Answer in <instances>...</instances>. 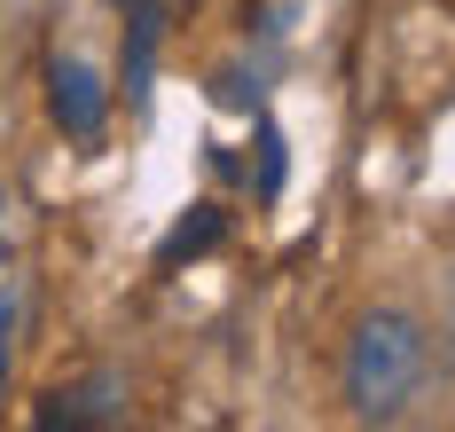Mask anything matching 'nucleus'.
Returning a JSON list of instances; mask_svg holds the SVG:
<instances>
[{
  "label": "nucleus",
  "instance_id": "nucleus-6",
  "mask_svg": "<svg viewBox=\"0 0 455 432\" xmlns=\"http://www.w3.org/2000/svg\"><path fill=\"white\" fill-rule=\"evenodd\" d=\"M16 284H0V385H8V354H16Z\"/></svg>",
  "mask_w": 455,
  "mask_h": 432
},
{
  "label": "nucleus",
  "instance_id": "nucleus-2",
  "mask_svg": "<svg viewBox=\"0 0 455 432\" xmlns=\"http://www.w3.org/2000/svg\"><path fill=\"white\" fill-rule=\"evenodd\" d=\"M47 110H55V126H63L71 142H94V134H102V118H110V95H102L94 63L63 55V63L47 71Z\"/></svg>",
  "mask_w": 455,
  "mask_h": 432
},
{
  "label": "nucleus",
  "instance_id": "nucleus-3",
  "mask_svg": "<svg viewBox=\"0 0 455 432\" xmlns=\"http://www.w3.org/2000/svg\"><path fill=\"white\" fill-rule=\"evenodd\" d=\"M220 236H228V212H220V204H188V220L157 244V260H165V268H181V260H196V252H212Z\"/></svg>",
  "mask_w": 455,
  "mask_h": 432
},
{
  "label": "nucleus",
  "instance_id": "nucleus-7",
  "mask_svg": "<svg viewBox=\"0 0 455 432\" xmlns=\"http://www.w3.org/2000/svg\"><path fill=\"white\" fill-rule=\"evenodd\" d=\"M259 189H283V142H275V126H267V134H259Z\"/></svg>",
  "mask_w": 455,
  "mask_h": 432
},
{
  "label": "nucleus",
  "instance_id": "nucleus-5",
  "mask_svg": "<svg viewBox=\"0 0 455 432\" xmlns=\"http://www.w3.org/2000/svg\"><path fill=\"white\" fill-rule=\"evenodd\" d=\"M149 55H157V8H134V55H126V95L149 102Z\"/></svg>",
  "mask_w": 455,
  "mask_h": 432
},
{
  "label": "nucleus",
  "instance_id": "nucleus-1",
  "mask_svg": "<svg viewBox=\"0 0 455 432\" xmlns=\"http://www.w3.org/2000/svg\"><path fill=\"white\" fill-rule=\"evenodd\" d=\"M424 323L409 307H377L354 323V346H346V409L362 425H393L424 385Z\"/></svg>",
  "mask_w": 455,
  "mask_h": 432
},
{
  "label": "nucleus",
  "instance_id": "nucleus-4",
  "mask_svg": "<svg viewBox=\"0 0 455 432\" xmlns=\"http://www.w3.org/2000/svg\"><path fill=\"white\" fill-rule=\"evenodd\" d=\"M102 417H118V378H94L79 393H55V409H47V425H102Z\"/></svg>",
  "mask_w": 455,
  "mask_h": 432
}]
</instances>
